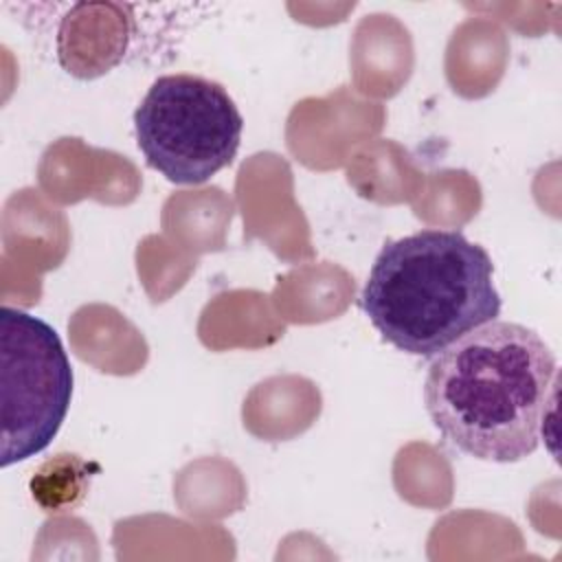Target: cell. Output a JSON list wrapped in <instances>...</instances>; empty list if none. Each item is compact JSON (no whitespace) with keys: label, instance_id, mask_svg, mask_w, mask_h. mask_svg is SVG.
I'll use <instances>...</instances> for the list:
<instances>
[{"label":"cell","instance_id":"cell-2","mask_svg":"<svg viewBox=\"0 0 562 562\" xmlns=\"http://www.w3.org/2000/svg\"><path fill=\"white\" fill-rule=\"evenodd\" d=\"M360 307L395 349L432 358L468 331L496 321L501 294L483 246L459 231L424 228L382 246Z\"/></svg>","mask_w":562,"mask_h":562},{"label":"cell","instance_id":"cell-4","mask_svg":"<svg viewBox=\"0 0 562 562\" xmlns=\"http://www.w3.org/2000/svg\"><path fill=\"white\" fill-rule=\"evenodd\" d=\"M0 465L50 446L72 397V367L59 334L42 318L0 307Z\"/></svg>","mask_w":562,"mask_h":562},{"label":"cell","instance_id":"cell-5","mask_svg":"<svg viewBox=\"0 0 562 562\" xmlns=\"http://www.w3.org/2000/svg\"><path fill=\"white\" fill-rule=\"evenodd\" d=\"M97 472L99 463L75 452H59L35 468L29 481L31 498L46 514L72 512L86 501L90 479Z\"/></svg>","mask_w":562,"mask_h":562},{"label":"cell","instance_id":"cell-3","mask_svg":"<svg viewBox=\"0 0 562 562\" xmlns=\"http://www.w3.org/2000/svg\"><path fill=\"white\" fill-rule=\"evenodd\" d=\"M244 116L226 88L200 75L158 77L134 112L147 165L176 184H202L233 162Z\"/></svg>","mask_w":562,"mask_h":562},{"label":"cell","instance_id":"cell-1","mask_svg":"<svg viewBox=\"0 0 562 562\" xmlns=\"http://www.w3.org/2000/svg\"><path fill=\"white\" fill-rule=\"evenodd\" d=\"M555 378V356L533 329L490 321L432 356L424 404L457 450L514 463L540 446Z\"/></svg>","mask_w":562,"mask_h":562}]
</instances>
